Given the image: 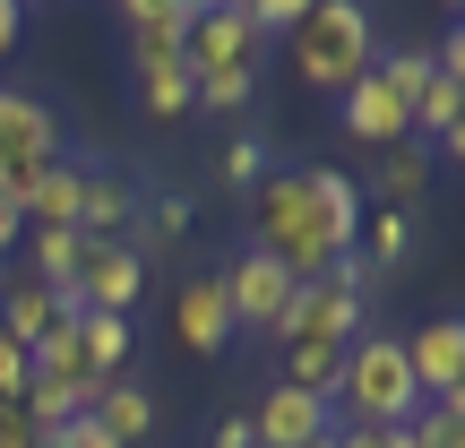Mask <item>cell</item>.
<instances>
[{
  "mask_svg": "<svg viewBox=\"0 0 465 448\" xmlns=\"http://www.w3.org/2000/svg\"><path fill=\"white\" fill-rule=\"evenodd\" d=\"M17 35H26V9H17V0H0V61L17 52Z\"/></svg>",
  "mask_w": 465,
  "mask_h": 448,
  "instance_id": "35",
  "label": "cell"
},
{
  "mask_svg": "<svg viewBox=\"0 0 465 448\" xmlns=\"http://www.w3.org/2000/svg\"><path fill=\"white\" fill-rule=\"evenodd\" d=\"M0 448H44V432H35V414L17 397H0Z\"/></svg>",
  "mask_w": 465,
  "mask_h": 448,
  "instance_id": "33",
  "label": "cell"
},
{
  "mask_svg": "<svg viewBox=\"0 0 465 448\" xmlns=\"http://www.w3.org/2000/svg\"><path fill=\"white\" fill-rule=\"evenodd\" d=\"M61 164V113L35 86H0V199L26 207V190Z\"/></svg>",
  "mask_w": 465,
  "mask_h": 448,
  "instance_id": "4",
  "label": "cell"
},
{
  "mask_svg": "<svg viewBox=\"0 0 465 448\" xmlns=\"http://www.w3.org/2000/svg\"><path fill=\"white\" fill-rule=\"evenodd\" d=\"M250 95H259V78H207V86H199L207 113H250Z\"/></svg>",
  "mask_w": 465,
  "mask_h": 448,
  "instance_id": "31",
  "label": "cell"
},
{
  "mask_svg": "<svg viewBox=\"0 0 465 448\" xmlns=\"http://www.w3.org/2000/svg\"><path fill=\"white\" fill-rule=\"evenodd\" d=\"M336 405H345V423H362V432H405V423L422 414L405 336H380V328L353 336L345 345V380H336Z\"/></svg>",
  "mask_w": 465,
  "mask_h": 448,
  "instance_id": "3",
  "label": "cell"
},
{
  "mask_svg": "<svg viewBox=\"0 0 465 448\" xmlns=\"http://www.w3.org/2000/svg\"><path fill=\"white\" fill-rule=\"evenodd\" d=\"M199 224V207H190V190H155V199H138V224H130V250L147 259V250H173L182 233Z\"/></svg>",
  "mask_w": 465,
  "mask_h": 448,
  "instance_id": "23",
  "label": "cell"
},
{
  "mask_svg": "<svg viewBox=\"0 0 465 448\" xmlns=\"http://www.w3.org/2000/svg\"><path fill=\"white\" fill-rule=\"evenodd\" d=\"M336 121H345V138H362V147H405V138H414V113L380 86V69L336 95Z\"/></svg>",
  "mask_w": 465,
  "mask_h": 448,
  "instance_id": "14",
  "label": "cell"
},
{
  "mask_svg": "<svg viewBox=\"0 0 465 448\" xmlns=\"http://www.w3.org/2000/svg\"><path fill=\"white\" fill-rule=\"evenodd\" d=\"M78 233H26L17 242V259H26V276L35 284H52V294H69V276H78Z\"/></svg>",
  "mask_w": 465,
  "mask_h": 448,
  "instance_id": "25",
  "label": "cell"
},
{
  "mask_svg": "<svg viewBox=\"0 0 465 448\" xmlns=\"http://www.w3.org/2000/svg\"><path fill=\"white\" fill-rule=\"evenodd\" d=\"M216 173H224V190H242V199H250V190H259L267 173H276V147H267L259 130H242V138H224V155H216Z\"/></svg>",
  "mask_w": 465,
  "mask_h": 448,
  "instance_id": "27",
  "label": "cell"
},
{
  "mask_svg": "<svg viewBox=\"0 0 465 448\" xmlns=\"http://www.w3.org/2000/svg\"><path fill=\"white\" fill-rule=\"evenodd\" d=\"M380 448H414V432H380Z\"/></svg>",
  "mask_w": 465,
  "mask_h": 448,
  "instance_id": "38",
  "label": "cell"
},
{
  "mask_svg": "<svg viewBox=\"0 0 465 448\" xmlns=\"http://www.w3.org/2000/svg\"><path fill=\"white\" fill-rule=\"evenodd\" d=\"M69 336H78V363H86V380H130V363H138V319H113V311H69Z\"/></svg>",
  "mask_w": 465,
  "mask_h": 448,
  "instance_id": "15",
  "label": "cell"
},
{
  "mask_svg": "<svg viewBox=\"0 0 465 448\" xmlns=\"http://www.w3.org/2000/svg\"><path fill=\"white\" fill-rule=\"evenodd\" d=\"M371 69H380V86H388V95L405 104V113H414V95H422V86L440 78V69H431V44H388L380 61H371Z\"/></svg>",
  "mask_w": 465,
  "mask_h": 448,
  "instance_id": "26",
  "label": "cell"
},
{
  "mask_svg": "<svg viewBox=\"0 0 465 448\" xmlns=\"http://www.w3.org/2000/svg\"><path fill=\"white\" fill-rule=\"evenodd\" d=\"M35 380H61V388H95L86 380V363H78V336H44V345H35Z\"/></svg>",
  "mask_w": 465,
  "mask_h": 448,
  "instance_id": "29",
  "label": "cell"
},
{
  "mask_svg": "<svg viewBox=\"0 0 465 448\" xmlns=\"http://www.w3.org/2000/svg\"><path fill=\"white\" fill-rule=\"evenodd\" d=\"M302 190H311V216H319V242H328V259H345L353 233H362V182L336 164H302Z\"/></svg>",
  "mask_w": 465,
  "mask_h": 448,
  "instance_id": "12",
  "label": "cell"
},
{
  "mask_svg": "<svg viewBox=\"0 0 465 448\" xmlns=\"http://www.w3.org/2000/svg\"><path fill=\"white\" fill-rule=\"evenodd\" d=\"M69 328V302L52 294V284H35V276H9L0 284V336H9V345H44V336H61Z\"/></svg>",
  "mask_w": 465,
  "mask_h": 448,
  "instance_id": "16",
  "label": "cell"
},
{
  "mask_svg": "<svg viewBox=\"0 0 465 448\" xmlns=\"http://www.w3.org/2000/svg\"><path fill=\"white\" fill-rule=\"evenodd\" d=\"M371 328V294H345V284H302L293 311L276 319V345H353Z\"/></svg>",
  "mask_w": 465,
  "mask_h": 448,
  "instance_id": "7",
  "label": "cell"
},
{
  "mask_svg": "<svg viewBox=\"0 0 465 448\" xmlns=\"http://www.w3.org/2000/svg\"><path fill=\"white\" fill-rule=\"evenodd\" d=\"M319 432H336V405L302 397V388H284V380L250 405V440H259V448H311Z\"/></svg>",
  "mask_w": 465,
  "mask_h": 448,
  "instance_id": "11",
  "label": "cell"
},
{
  "mask_svg": "<svg viewBox=\"0 0 465 448\" xmlns=\"http://www.w3.org/2000/svg\"><path fill=\"white\" fill-rule=\"evenodd\" d=\"M173 336H182V353H199V363H224L232 345H242V328H232V302L216 276H190L182 302H173Z\"/></svg>",
  "mask_w": 465,
  "mask_h": 448,
  "instance_id": "9",
  "label": "cell"
},
{
  "mask_svg": "<svg viewBox=\"0 0 465 448\" xmlns=\"http://www.w3.org/2000/svg\"><path fill=\"white\" fill-rule=\"evenodd\" d=\"M336 380H345V345H284V388L336 405Z\"/></svg>",
  "mask_w": 465,
  "mask_h": 448,
  "instance_id": "24",
  "label": "cell"
},
{
  "mask_svg": "<svg viewBox=\"0 0 465 448\" xmlns=\"http://www.w3.org/2000/svg\"><path fill=\"white\" fill-rule=\"evenodd\" d=\"M440 155H449V164H465V104H457V121H449V138H440V147H431V164H440Z\"/></svg>",
  "mask_w": 465,
  "mask_h": 448,
  "instance_id": "36",
  "label": "cell"
},
{
  "mask_svg": "<svg viewBox=\"0 0 465 448\" xmlns=\"http://www.w3.org/2000/svg\"><path fill=\"white\" fill-rule=\"evenodd\" d=\"M130 224H138L130 182H113L104 164H86V182H78V242H130Z\"/></svg>",
  "mask_w": 465,
  "mask_h": 448,
  "instance_id": "17",
  "label": "cell"
},
{
  "mask_svg": "<svg viewBox=\"0 0 465 448\" xmlns=\"http://www.w3.org/2000/svg\"><path fill=\"white\" fill-rule=\"evenodd\" d=\"M405 363H414L422 405H449L457 380H465V319H422V328L405 336Z\"/></svg>",
  "mask_w": 465,
  "mask_h": 448,
  "instance_id": "10",
  "label": "cell"
},
{
  "mask_svg": "<svg viewBox=\"0 0 465 448\" xmlns=\"http://www.w3.org/2000/svg\"><path fill=\"white\" fill-rule=\"evenodd\" d=\"M259 35H250V17H242V0H199V17H190V35H182V61H190V78H259Z\"/></svg>",
  "mask_w": 465,
  "mask_h": 448,
  "instance_id": "5",
  "label": "cell"
},
{
  "mask_svg": "<svg viewBox=\"0 0 465 448\" xmlns=\"http://www.w3.org/2000/svg\"><path fill=\"white\" fill-rule=\"evenodd\" d=\"M431 190V147H380V173H371V190H362V207H397V216H414V199Z\"/></svg>",
  "mask_w": 465,
  "mask_h": 448,
  "instance_id": "19",
  "label": "cell"
},
{
  "mask_svg": "<svg viewBox=\"0 0 465 448\" xmlns=\"http://www.w3.org/2000/svg\"><path fill=\"white\" fill-rule=\"evenodd\" d=\"M130 69H138V113H147V121H164V130H173V121L199 113V78H190L182 52H173V61H130Z\"/></svg>",
  "mask_w": 465,
  "mask_h": 448,
  "instance_id": "20",
  "label": "cell"
},
{
  "mask_svg": "<svg viewBox=\"0 0 465 448\" xmlns=\"http://www.w3.org/2000/svg\"><path fill=\"white\" fill-rule=\"evenodd\" d=\"M78 182H86V155H61V164L26 190V207H17L26 233H78Z\"/></svg>",
  "mask_w": 465,
  "mask_h": 448,
  "instance_id": "21",
  "label": "cell"
},
{
  "mask_svg": "<svg viewBox=\"0 0 465 448\" xmlns=\"http://www.w3.org/2000/svg\"><path fill=\"white\" fill-rule=\"evenodd\" d=\"M311 448H336V432H319V440H311Z\"/></svg>",
  "mask_w": 465,
  "mask_h": 448,
  "instance_id": "39",
  "label": "cell"
},
{
  "mask_svg": "<svg viewBox=\"0 0 465 448\" xmlns=\"http://www.w3.org/2000/svg\"><path fill=\"white\" fill-rule=\"evenodd\" d=\"M336 448H380V432H362V423H336Z\"/></svg>",
  "mask_w": 465,
  "mask_h": 448,
  "instance_id": "37",
  "label": "cell"
},
{
  "mask_svg": "<svg viewBox=\"0 0 465 448\" xmlns=\"http://www.w3.org/2000/svg\"><path fill=\"white\" fill-rule=\"evenodd\" d=\"M207 448H259V440H250V414H224V423H216V440H207Z\"/></svg>",
  "mask_w": 465,
  "mask_h": 448,
  "instance_id": "34",
  "label": "cell"
},
{
  "mask_svg": "<svg viewBox=\"0 0 465 448\" xmlns=\"http://www.w3.org/2000/svg\"><path fill=\"white\" fill-rule=\"evenodd\" d=\"M457 104H465V86H449V78L422 86V95H414V147H440V138H449Z\"/></svg>",
  "mask_w": 465,
  "mask_h": 448,
  "instance_id": "28",
  "label": "cell"
},
{
  "mask_svg": "<svg viewBox=\"0 0 465 448\" xmlns=\"http://www.w3.org/2000/svg\"><path fill=\"white\" fill-rule=\"evenodd\" d=\"M95 423L113 448H155V388L147 380H104L95 388Z\"/></svg>",
  "mask_w": 465,
  "mask_h": 448,
  "instance_id": "18",
  "label": "cell"
},
{
  "mask_svg": "<svg viewBox=\"0 0 465 448\" xmlns=\"http://www.w3.org/2000/svg\"><path fill=\"white\" fill-rule=\"evenodd\" d=\"M69 311H113V319H138L147 302V259L130 242H86L78 250V276H69Z\"/></svg>",
  "mask_w": 465,
  "mask_h": 448,
  "instance_id": "6",
  "label": "cell"
},
{
  "mask_svg": "<svg viewBox=\"0 0 465 448\" xmlns=\"http://www.w3.org/2000/svg\"><path fill=\"white\" fill-rule=\"evenodd\" d=\"M121 44H130V61H173L190 35V17H199V0H121Z\"/></svg>",
  "mask_w": 465,
  "mask_h": 448,
  "instance_id": "13",
  "label": "cell"
},
{
  "mask_svg": "<svg viewBox=\"0 0 465 448\" xmlns=\"http://www.w3.org/2000/svg\"><path fill=\"white\" fill-rule=\"evenodd\" d=\"M250 242L259 259H276L293 284H319L328 276V242H319V216H311V190H302V164H276L259 190H250Z\"/></svg>",
  "mask_w": 465,
  "mask_h": 448,
  "instance_id": "2",
  "label": "cell"
},
{
  "mask_svg": "<svg viewBox=\"0 0 465 448\" xmlns=\"http://www.w3.org/2000/svg\"><path fill=\"white\" fill-rule=\"evenodd\" d=\"M26 388H35V353L0 336V397H26Z\"/></svg>",
  "mask_w": 465,
  "mask_h": 448,
  "instance_id": "32",
  "label": "cell"
},
{
  "mask_svg": "<svg viewBox=\"0 0 465 448\" xmlns=\"http://www.w3.org/2000/svg\"><path fill=\"white\" fill-rule=\"evenodd\" d=\"M302 9H311V0H242V17H250L259 44H284V35L302 26Z\"/></svg>",
  "mask_w": 465,
  "mask_h": 448,
  "instance_id": "30",
  "label": "cell"
},
{
  "mask_svg": "<svg viewBox=\"0 0 465 448\" xmlns=\"http://www.w3.org/2000/svg\"><path fill=\"white\" fill-rule=\"evenodd\" d=\"M405 250H414V216H397V207H362V233H353V259L371 267V284H380L388 267H405Z\"/></svg>",
  "mask_w": 465,
  "mask_h": 448,
  "instance_id": "22",
  "label": "cell"
},
{
  "mask_svg": "<svg viewBox=\"0 0 465 448\" xmlns=\"http://www.w3.org/2000/svg\"><path fill=\"white\" fill-rule=\"evenodd\" d=\"M284 52H293L302 86L345 95V86H362L371 61H380V17H371L362 0H311V9H302V26L284 35Z\"/></svg>",
  "mask_w": 465,
  "mask_h": 448,
  "instance_id": "1",
  "label": "cell"
},
{
  "mask_svg": "<svg viewBox=\"0 0 465 448\" xmlns=\"http://www.w3.org/2000/svg\"><path fill=\"white\" fill-rule=\"evenodd\" d=\"M216 284H224V302H232V328H242V336H276V319L293 311V294H302V284L284 276L276 259H259V250H232Z\"/></svg>",
  "mask_w": 465,
  "mask_h": 448,
  "instance_id": "8",
  "label": "cell"
}]
</instances>
